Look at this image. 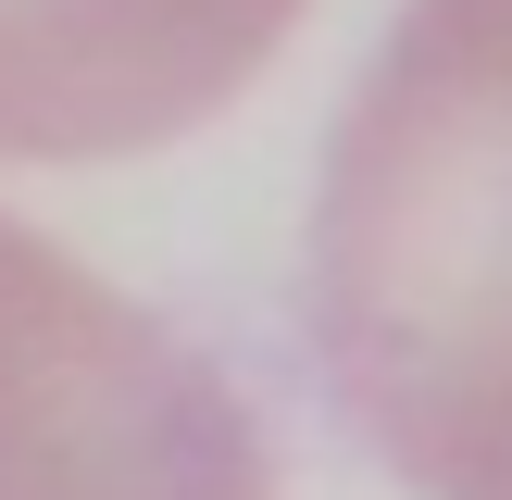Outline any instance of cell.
Returning <instances> with one entry per match:
<instances>
[{
    "mask_svg": "<svg viewBox=\"0 0 512 500\" xmlns=\"http://www.w3.org/2000/svg\"><path fill=\"white\" fill-rule=\"evenodd\" d=\"M0 500H275L238 375L0 213Z\"/></svg>",
    "mask_w": 512,
    "mask_h": 500,
    "instance_id": "2",
    "label": "cell"
},
{
    "mask_svg": "<svg viewBox=\"0 0 512 500\" xmlns=\"http://www.w3.org/2000/svg\"><path fill=\"white\" fill-rule=\"evenodd\" d=\"M300 325L413 500H512V0H400L325 125Z\"/></svg>",
    "mask_w": 512,
    "mask_h": 500,
    "instance_id": "1",
    "label": "cell"
},
{
    "mask_svg": "<svg viewBox=\"0 0 512 500\" xmlns=\"http://www.w3.org/2000/svg\"><path fill=\"white\" fill-rule=\"evenodd\" d=\"M300 0H0V150L100 163L188 138L275 63Z\"/></svg>",
    "mask_w": 512,
    "mask_h": 500,
    "instance_id": "3",
    "label": "cell"
}]
</instances>
